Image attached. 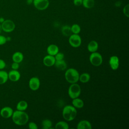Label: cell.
Masks as SVG:
<instances>
[{
    "label": "cell",
    "mask_w": 129,
    "mask_h": 129,
    "mask_svg": "<svg viewBox=\"0 0 129 129\" xmlns=\"http://www.w3.org/2000/svg\"><path fill=\"white\" fill-rule=\"evenodd\" d=\"M13 122L18 125H23L26 124L29 120V116L24 111L16 110L13 112L12 116Z\"/></svg>",
    "instance_id": "1"
},
{
    "label": "cell",
    "mask_w": 129,
    "mask_h": 129,
    "mask_svg": "<svg viewBox=\"0 0 129 129\" xmlns=\"http://www.w3.org/2000/svg\"><path fill=\"white\" fill-rule=\"evenodd\" d=\"M62 115L64 120L70 121L76 118L77 115V111L73 105H67L63 107Z\"/></svg>",
    "instance_id": "2"
},
{
    "label": "cell",
    "mask_w": 129,
    "mask_h": 129,
    "mask_svg": "<svg viewBox=\"0 0 129 129\" xmlns=\"http://www.w3.org/2000/svg\"><path fill=\"white\" fill-rule=\"evenodd\" d=\"M79 76L78 71L74 68L67 69L64 73V78L66 81L70 84L77 83L79 81Z\"/></svg>",
    "instance_id": "3"
},
{
    "label": "cell",
    "mask_w": 129,
    "mask_h": 129,
    "mask_svg": "<svg viewBox=\"0 0 129 129\" xmlns=\"http://www.w3.org/2000/svg\"><path fill=\"white\" fill-rule=\"evenodd\" d=\"M81 92L80 86L77 83L71 84L68 89V94L71 99H74L78 97Z\"/></svg>",
    "instance_id": "4"
},
{
    "label": "cell",
    "mask_w": 129,
    "mask_h": 129,
    "mask_svg": "<svg viewBox=\"0 0 129 129\" xmlns=\"http://www.w3.org/2000/svg\"><path fill=\"white\" fill-rule=\"evenodd\" d=\"M90 63L95 67L100 66L103 62V58L100 53L97 51L91 52L89 56Z\"/></svg>",
    "instance_id": "5"
},
{
    "label": "cell",
    "mask_w": 129,
    "mask_h": 129,
    "mask_svg": "<svg viewBox=\"0 0 129 129\" xmlns=\"http://www.w3.org/2000/svg\"><path fill=\"white\" fill-rule=\"evenodd\" d=\"M69 42L71 46L77 48L81 45L82 39L79 34H73L69 36Z\"/></svg>",
    "instance_id": "6"
},
{
    "label": "cell",
    "mask_w": 129,
    "mask_h": 129,
    "mask_svg": "<svg viewBox=\"0 0 129 129\" xmlns=\"http://www.w3.org/2000/svg\"><path fill=\"white\" fill-rule=\"evenodd\" d=\"M2 30L5 32L9 33L13 31L15 28L14 22L11 20H5L1 24Z\"/></svg>",
    "instance_id": "7"
},
{
    "label": "cell",
    "mask_w": 129,
    "mask_h": 129,
    "mask_svg": "<svg viewBox=\"0 0 129 129\" xmlns=\"http://www.w3.org/2000/svg\"><path fill=\"white\" fill-rule=\"evenodd\" d=\"M33 3L35 8L40 11L46 9L49 4L48 0H33Z\"/></svg>",
    "instance_id": "8"
},
{
    "label": "cell",
    "mask_w": 129,
    "mask_h": 129,
    "mask_svg": "<svg viewBox=\"0 0 129 129\" xmlns=\"http://www.w3.org/2000/svg\"><path fill=\"white\" fill-rule=\"evenodd\" d=\"M40 86V81L38 78L33 77L29 81V87L32 91L37 90Z\"/></svg>",
    "instance_id": "9"
},
{
    "label": "cell",
    "mask_w": 129,
    "mask_h": 129,
    "mask_svg": "<svg viewBox=\"0 0 129 129\" xmlns=\"http://www.w3.org/2000/svg\"><path fill=\"white\" fill-rule=\"evenodd\" d=\"M109 64L112 70H116L119 66V59L116 55H112L109 59Z\"/></svg>",
    "instance_id": "10"
},
{
    "label": "cell",
    "mask_w": 129,
    "mask_h": 129,
    "mask_svg": "<svg viewBox=\"0 0 129 129\" xmlns=\"http://www.w3.org/2000/svg\"><path fill=\"white\" fill-rule=\"evenodd\" d=\"M13 112L14 111L11 107L6 106L0 110V114L1 116L4 118H9L12 117Z\"/></svg>",
    "instance_id": "11"
},
{
    "label": "cell",
    "mask_w": 129,
    "mask_h": 129,
    "mask_svg": "<svg viewBox=\"0 0 129 129\" xmlns=\"http://www.w3.org/2000/svg\"><path fill=\"white\" fill-rule=\"evenodd\" d=\"M8 74V79L12 82H17L19 80L21 77L20 72L18 70H12Z\"/></svg>",
    "instance_id": "12"
},
{
    "label": "cell",
    "mask_w": 129,
    "mask_h": 129,
    "mask_svg": "<svg viewBox=\"0 0 129 129\" xmlns=\"http://www.w3.org/2000/svg\"><path fill=\"white\" fill-rule=\"evenodd\" d=\"M55 62V59L54 56L51 55H47L45 56L43 59V63L46 67H52L54 66Z\"/></svg>",
    "instance_id": "13"
},
{
    "label": "cell",
    "mask_w": 129,
    "mask_h": 129,
    "mask_svg": "<svg viewBox=\"0 0 129 129\" xmlns=\"http://www.w3.org/2000/svg\"><path fill=\"white\" fill-rule=\"evenodd\" d=\"M77 129H91L92 125L90 121L87 120H82L77 125Z\"/></svg>",
    "instance_id": "14"
},
{
    "label": "cell",
    "mask_w": 129,
    "mask_h": 129,
    "mask_svg": "<svg viewBox=\"0 0 129 129\" xmlns=\"http://www.w3.org/2000/svg\"><path fill=\"white\" fill-rule=\"evenodd\" d=\"M46 51L48 54L54 56L57 52H59V48L56 45L51 44L48 45Z\"/></svg>",
    "instance_id": "15"
},
{
    "label": "cell",
    "mask_w": 129,
    "mask_h": 129,
    "mask_svg": "<svg viewBox=\"0 0 129 129\" xmlns=\"http://www.w3.org/2000/svg\"><path fill=\"white\" fill-rule=\"evenodd\" d=\"M98 48V43L95 40L91 41L87 45V49L90 52L97 51Z\"/></svg>",
    "instance_id": "16"
},
{
    "label": "cell",
    "mask_w": 129,
    "mask_h": 129,
    "mask_svg": "<svg viewBox=\"0 0 129 129\" xmlns=\"http://www.w3.org/2000/svg\"><path fill=\"white\" fill-rule=\"evenodd\" d=\"M24 58V55L23 53L20 51L15 52L12 55V60L13 62L17 63L21 62Z\"/></svg>",
    "instance_id": "17"
},
{
    "label": "cell",
    "mask_w": 129,
    "mask_h": 129,
    "mask_svg": "<svg viewBox=\"0 0 129 129\" xmlns=\"http://www.w3.org/2000/svg\"><path fill=\"white\" fill-rule=\"evenodd\" d=\"M54 66L57 69L61 71L65 70L67 68V64L64 59L55 60Z\"/></svg>",
    "instance_id": "18"
},
{
    "label": "cell",
    "mask_w": 129,
    "mask_h": 129,
    "mask_svg": "<svg viewBox=\"0 0 129 129\" xmlns=\"http://www.w3.org/2000/svg\"><path fill=\"white\" fill-rule=\"evenodd\" d=\"M72 105L76 108H81L84 105V103L83 100L78 97L73 99V101L72 102Z\"/></svg>",
    "instance_id": "19"
},
{
    "label": "cell",
    "mask_w": 129,
    "mask_h": 129,
    "mask_svg": "<svg viewBox=\"0 0 129 129\" xmlns=\"http://www.w3.org/2000/svg\"><path fill=\"white\" fill-rule=\"evenodd\" d=\"M28 106V103L25 100L20 101L16 105V109L20 111H25Z\"/></svg>",
    "instance_id": "20"
},
{
    "label": "cell",
    "mask_w": 129,
    "mask_h": 129,
    "mask_svg": "<svg viewBox=\"0 0 129 129\" xmlns=\"http://www.w3.org/2000/svg\"><path fill=\"white\" fill-rule=\"evenodd\" d=\"M90 79V75L87 73H84L80 75L79 81L83 83H86L89 81Z\"/></svg>",
    "instance_id": "21"
},
{
    "label": "cell",
    "mask_w": 129,
    "mask_h": 129,
    "mask_svg": "<svg viewBox=\"0 0 129 129\" xmlns=\"http://www.w3.org/2000/svg\"><path fill=\"white\" fill-rule=\"evenodd\" d=\"M54 128L55 129H68L69 128V125L67 122L60 121L55 124Z\"/></svg>",
    "instance_id": "22"
},
{
    "label": "cell",
    "mask_w": 129,
    "mask_h": 129,
    "mask_svg": "<svg viewBox=\"0 0 129 129\" xmlns=\"http://www.w3.org/2000/svg\"><path fill=\"white\" fill-rule=\"evenodd\" d=\"M8 80V74L5 71H0V85L5 84Z\"/></svg>",
    "instance_id": "23"
},
{
    "label": "cell",
    "mask_w": 129,
    "mask_h": 129,
    "mask_svg": "<svg viewBox=\"0 0 129 129\" xmlns=\"http://www.w3.org/2000/svg\"><path fill=\"white\" fill-rule=\"evenodd\" d=\"M41 125L43 129H50L51 128L52 123L50 119H45L42 120Z\"/></svg>",
    "instance_id": "24"
},
{
    "label": "cell",
    "mask_w": 129,
    "mask_h": 129,
    "mask_svg": "<svg viewBox=\"0 0 129 129\" xmlns=\"http://www.w3.org/2000/svg\"><path fill=\"white\" fill-rule=\"evenodd\" d=\"M82 5L84 7L87 9L93 8L95 5L94 0H83Z\"/></svg>",
    "instance_id": "25"
},
{
    "label": "cell",
    "mask_w": 129,
    "mask_h": 129,
    "mask_svg": "<svg viewBox=\"0 0 129 129\" xmlns=\"http://www.w3.org/2000/svg\"><path fill=\"white\" fill-rule=\"evenodd\" d=\"M61 32L65 36H70L72 33L71 27L68 25L63 26L61 28Z\"/></svg>",
    "instance_id": "26"
},
{
    "label": "cell",
    "mask_w": 129,
    "mask_h": 129,
    "mask_svg": "<svg viewBox=\"0 0 129 129\" xmlns=\"http://www.w3.org/2000/svg\"><path fill=\"white\" fill-rule=\"evenodd\" d=\"M71 29L72 33L73 34H79L81 32V27L78 24H73L71 27Z\"/></svg>",
    "instance_id": "27"
},
{
    "label": "cell",
    "mask_w": 129,
    "mask_h": 129,
    "mask_svg": "<svg viewBox=\"0 0 129 129\" xmlns=\"http://www.w3.org/2000/svg\"><path fill=\"white\" fill-rule=\"evenodd\" d=\"M55 60H62L64 59V55L63 53L61 52H57L54 56Z\"/></svg>",
    "instance_id": "28"
},
{
    "label": "cell",
    "mask_w": 129,
    "mask_h": 129,
    "mask_svg": "<svg viewBox=\"0 0 129 129\" xmlns=\"http://www.w3.org/2000/svg\"><path fill=\"white\" fill-rule=\"evenodd\" d=\"M129 5L127 4L126 5L125 7H124L123 9V13L124 15L126 17H129Z\"/></svg>",
    "instance_id": "29"
},
{
    "label": "cell",
    "mask_w": 129,
    "mask_h": 129,
    "mask_svg": "<svg viewBox=\"0 0 129 129\" xmlns=\"http://www.w3.org/2000/svg\"><path fill=\"white\" fill-rule=\"evenodd\" d=\"M28 127L30 129H38V126L34 122L31 121L28 123Z\"/></svg>",
    "instance_id": "30"
},
{
    "label": "cell",
    "mask_w": 129,
    "mask_h": 129,
    "mask_svg": "<svg viewBox=\"0 0 129 129\" xmlns=\"http://www.w3.org/2000/svg\"><path fill=\"white\" fill-rule=\"evenodd\" d=\"M7 41L6 37L3 35H0V45H4Z\"/></svg>",
    "instance_id": "31"
},
{
    "label": "cell",
    "mask_w": 129,
    "mask_h": 129,
    "mask_svg": "<svg viewBox=\"0 0 129 129\" xmlns=\"http://www.w3.org/2000/svg\"><path fill=\"white\" fill-rule=\"evenodd\" d=\"M11 68L13 70H17L19 68V63L16 62H13L11 65Z\"/></svg>",
    "instance_id": "32"
},
{
    "label": "cell",
    "mask_w": 129,
    "mask_h": 129,
    "mask_svg": "<svg viewBox=\"0 0 129 129\" xmlns=\"http://www.w3.org/2000/svg\"><path fill=\"white\" fill-rule=\"evenodd\" d=\"M6 64L5 61L3 59H0V70L4 69L6 67Z\"/></svg>",
    "instance_id": "33"
},
{
    "label": "cell",
    "mask_w": 129,
    "mask_h": 129,
    "mask_svg": "<svg viewBox=\"0 0 129 129\" xmlns=\"http://www.w3.org/2000/svg\"><path fill=\"white\" fill-rule=\"evenodd\" d=\"M82 2H83V0H74L73 1L74 4L76 6H80L81 5H82Z\"/></svg>",
    "instance_id": "34"
},
{
    "label": "cell",
    "mask_w": 129,
    "mask_h": 129,
    "mask_svg": "<svg viewBox=\"0 0 129 129\" xmlns=\"http://www.w3.org/2000/svg\"><path fill=\"white\" fill-rule=\"evenodd\" d=\"M33 0H27V4L28 5H31L32 3H33Z\"/></svg>",
    "instance_id": "35"
},
{
    "label": "cell",
    "mask_w": 129,
    "mask_h": 129,
    "mask_svg": "<svg viewBox=\"0 0 129 129\" xmlns=\"http://www.w3.org/2000/svg\"><path fill=\"white\" fill-rule=\"evenodd\" d=\"M5 20L4 19V18H2V17H1V18H0V23H2Z\"/></svg>",
    "instance_id": "36"
},
{
    "label": "cell",
    "mask_w": 129,
    "mask_h": 129,
    "mask_svg": "<svg viewBox=\"0 0 129 129\" xmlns=\"http://www.w3.org/2000/svg\"><path fill=\"white\" fill-rule=\"evenodd\" d=\"M2 31V26H1V24H0V34Z\"/></svg>",
    "instance_id": "37"
}]
</instances>
